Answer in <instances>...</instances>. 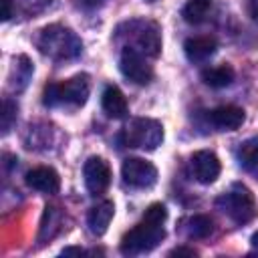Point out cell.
Returning <instances> with one entry per match:
<instances>
[{
  "label": "cell",
  "mask_w": 258,
  "mask_h": 258,
  "mask_svg": "<svg viewBox=\"0 0 258 258\" xmlns=\"http://www.w3.org/2000/svg\"><path fill=\"white\" fill-rule=\"evenodd\" d=\"M238 161H240V165L248 173L258 177V137H250L244 143H240V147H238Z\"/></svg>",
  "instance_id": "17"
},
{
  "label": "cell",
  "mask_w": 258,
  "mask_h": 258,
  "mask_svg": "<svg viewBox=\"0 0 258 258\" xmlns=\"http://www.w3.org/2000/svg\"><path fill=\"white\" fill-rule=\"evenodd\" d=\"M91 91L87 73L75 75L62 83H46L42 91V103L46 107H83Z\"/></svg>",
  "instance_id": "4"
},
{
  "label": "cell",
  "mask_w": 258,
  "mask_h": 258,
  "mask_svg": "<svg viewBox=\"0 0 258 258\" xmlns=\"http://www.w3.org/2000/svg\"><path fill=\"white\" fill-rule=\"evenodd\" d=\"M250 242H252V246H256V248H258V232H254V234H252Z\"/></svg>",
  "instance_id": "30"
},
{
  "label": "cell",
  "mask_w": 258,
  "mask_h": 258,
  "mask_svg": "<svg viewBox=\"0 0 258 258\" xmlns=\"http://www.w3.org/2000/svg\"><path fill=\"white\" fill-rule=\"evenodd\" d=\"M83 175H85V185L93 196H101L111 183V167L103 157L97 155L85 161Z\"/></svg>",
  "instance_id": "10"
},
{
  "label": "cell",
  "mask_w": 258,
  "mask_h": 258,
  "mask_svg": "<svg viewBox=\"0 0 258 258\" xmlns=\"http://www.w3.org/2000/svg\"><path fill=\"white\" fill-rule=\"evenodd\" d=\"M189 169H191V175H194L196 181H200L204 185H210L218 179V175L222 171V165H220V159L214 151L202 149V151H196L189 157Z\"/></svg>",
  "instance_id": "9"
},
{
  "label": "cell",
  "mask_w": 258,
  "mask_h": 258,
  "mask_svg": "<svg viewBox=\"0 0 258 258\" xmlns=\"http://www.w3.org/2000/svg\"><path fill=\"white\" fill-rule=\"evenodd\" d=\"M14 117H16V103H12L10 99H4V105H2V135H6L12 129Z\"/></svg>",
  "instance_id": "24"
},
{
  "label": "cell",
  "mask_w": 258,
  "mask_h": 258,
  "mask_svg": "<svg viewBox=\"0 0 258 258\" xmlns=\"http://www.w3.org/2000/svg\"><path fill=\"white\" fill-rule=\"evenodd\" d=\"M101 107L107 113V117H111V119H123L127 115V111H129L125 95L115 85H107L105 87V91L101 95Z\"/></svg>",
  "instance_id": "15"
},
{
  "label": "cell",
  "mask_w": 258,
  "mask_h": 258,
  "mask_svg": "<svg viewBox=\"0 0 258 258\" xmlns=\"http://www.w3.org/2000/svg\"><path fill=\"white\" fill-rule=\"evenodd\" d=\"M60 254H62V256H71V254H79V256H83V254H87V250H83V248H79V246H69V248H64Z\"/></svg>",
  "instance_id": "29"
},
{
  "label": "cell",
  "mask_w": 258,
  "mask_h": 258,
  "mask_svg": "<svg viewBox=\"0 0 258 258\" xmlns=\"http://www.w3.org/2000/svg\"><path fill=\"white\" fill-rule=\"evenodd\" d=\"M123 181L133 189H147L157 181V169L151 161L141 157H127L121 165Z\"/></svg>",
  "instance_id": "8"
},
{
  "label": "cell",
  "mask_w": 258,
  "mask_h": 258,
  "mask_svg": "<svg viewBox=\"0 0 258 258\" xmlns=\"http://www.w3.org/2000/svg\"><path fill=\"white\" fill-rule=\"evenodd\" d=\"M113 214H115V206L109 200H103L97 206H93L87 214V226H89L91 234L93 236H103L107 232L111 220H113Z\"/></svg>",
  "instance_id": "13"
},
{
  "label": "cell",
  "mask_w": 258,
  "mask_h": 258,
  "mask_svg": "<svg viewBox=\"0 0 258 258\" xmlns=\"http://www.w3.org/2000/svg\"><path fill=\"white\" fill-rule=\"evenodd\" d=\"M244 119H246L244 109L236 105H222L208 113V121L218 131H236L244 123Z\"/></svg>",
  "instance_id": "11"
},
{
  "label": "cell",
  "mask_w": 258,
  "mask_h": 258,
  "mask_svg": "<svg viewBox=\"0 0 258 258\" xmlns=\"http://www.w3.org/2000/svg\"><path fill=\"white\" fill-rule=\"evenodd\" d=\"M169 256H198V252L194 248H185V246H179V248H173L169 252Z\"/></svg>",
  "instance_id": "26"
},
{
  "label": "cell",
  "mask_w": 258,
  "mask_h": 258,
  "mask_svg": "<svg viewBox=\"0 0 258 258\" xmlns=\"http://www.w3.org/2000/svg\"><path fill=\"white\" fill-rule=\"evenodd\" d=\"M119 69L125 79H129L135 85H149L153 79V67L147 62L145 54H141L135 48L123 46L119 56Z\"/></svg>",
  "instance_id": "7"
},
{
  "label": "cell",
  "mask_w": 258,
  "mask_h": 258,
  "mask_svg": "<svg viewBox=\"0 0 258 258\" xmlns=\"http://www.w3.org/2000/svg\"><path fill=\"white\" fill-rule=\"evenodd\" d=\"M246 8H248L250 18L258 24V0H248V2H246Z\"/></svg>",
  "instance_id": "27"
},
{
  "label": "cell",
  "mask_w": 258,
  "mask_h": 258,
  "mask_svg": "<svg viewBox=\"0 0 258 258\" xmlns=\"http://www.w3.org/2000/svg\"><path fill=\"white\" fill-rule=\"evenodd\" d=\"M161 141H163V125L149 117L131 119L119 133V143L123 147H133V149L153 151L161 145Z\"/></svg>",
  "instance_id": "5"
},
{
  "label": "cell",
  "mask_w": 258,
  "mask_h": 258,
  "mask_svg": "<svg viewBox=\"0 0 258 258\" xmlns=\"http://www.w3.org/2000/svg\"><path fill=\"white\" fill-rule=\"evenodd\" d=\"M0 4H2V20L6 22L12 16V0H0Z\"/></svg>",
  "instance_id": "28"
},
{
  "label": "cell",
  "mask_w": 258,
  "mask_h": 258,
  "mask_svg": "<svg viewBox=\"0 0 258 258\" xmlns=\"http://www.w3.org/2000/svg\"><path fill=\"white\" fill-rule=\"evenodd\" d=\"M60 220L62 214L58 212V208L54 206H46L42 220H40V232H38V242H48L56 236V232L60 230Z\"/></svg>",
  "instance_id": "19"
},
{
  "label": "cell",
  "mask_w": 258,
  "mask_h": 258,
  "mask_svg": "<svg viewBox=\"0 0 258 258\" xmlns=\"http://www.w3.org/2000/svg\"><path fill=\"white\" fill-rule=\"evenodd\" d=\"M26 185L42 194H58L60 177L52 167H34L26 173Z\"/></svg>",
  "instance_id": "12"
},
{
  "label": "cell",
  "mask_w": 258,
  "mask_h": 258,
  "mask_svg": "<svg viewBox=\"0 0 258 258\" xmlns=\"http://www.w3.org/2000/svg\"><path fill=\"white\" fill-rule=\"evenodd\" d=\"M218 48L216 38L212 36H191L183 42V52L191 62H206Z\"/></svg>",
  "instance_id": "14"
},
{
  "label": "cell",
  "mask_w": 258,
  "mask_h": 258,
  "mask_svg": "<svg viewBox=\"0 0 258 258\" xmlns=\"http://www.w3.org/2000/svg\"><path fill=\"white\" fill-rule=\"evenodd\" d=\"M218 208L236 224L244 226L258 216V204L254 194L244 183H234L224 196L218 198Z\"/></svg>",
  "instance_id": "6"
},
{
  "label": "cell",
  "mask_w": 258,
  "mask_h": 258,
  "mask_svg": "<svg viewBox=\"0 0 258 258\" xmlns=\"http://www.w3.org/2000/svg\"><path fill=\"white\" fill-rule=\"evenodd\" d=\"M165 220H167V208L163 204H151L145 210L141 222L135 224L121 238V246H119L121 254L139 256L157 248L159 242L165 238V228H163Z\"/></svg>",
  "instance_id": "1"
},
{
  "label": "cell",
  "mask_w": 258,
  "mask_h": 258,
  "mask_svg": "<svg viewBox=\"0 0 258 258\" xmlns=\"http://www.w3.org/2000/svg\"><path fill=\"white\" fill-rule=\"evenodd\" d=\"M117 40L123 46L135 48L145 56H159L161 52V30L153 20H129L115 30Z\"/></svg>",
  "instance_id": "3"
},
{
  "label": "cell",
  "mask_w": 258,
  "mask_h": 258,
  "mask_svg": "<svg viewBox=\"0 0 258 258\" xmlns=\"http://www.w3.org/2000/svg\"><path fill=\"white\" fill-rule=\"evenodd\" d=\"M105 0H77V4L85 10H97L99 6H103Z\"/></svg>",
  "instance_id": "25"
},
{
  "label": "cell",
  "mask_w": 258,
  "mask_h": 258,
  "mask_svg": "<svg viewBox=\"0 0 258 258\" xmlns=\"http://www.w3.org/2000/svg\"><path fill=\"white\" fill-rule=\"evenodd\" d=\"M56 0H16V8L24 16H38L44 10L52 8Z\"/></svg>",
  "instance_id": "23"
},
{
  "label": "cell",
  "mask_w": 258,
  "mask_h": 258,
  "mask_svg": "<svg viewBox=\"0 0 258 258\" xmlns=\"http://www.w3.org/2000/svg\"><path fill=\"white\" fill-rule=\"evenodd\" d=\"M145 2H155V0H145Z\"/></svg>",
  "instance_id": "31"
},
{
  "label": "cell",
  "mask_w": 258,
  "mask_h": 258,
  "mask_svg": "<svg viewBox=\"0 0 258 258\" xmlns=\"http://www.w3.org/2000/svg\"><path fill=\"white\" fill-rule=\"evenodd\" d=\"M50 127L48 125H40V129H38V125H30L28 127V133H26V147H30V149H46L48 147V143H50Z\"/></svg>",
  "instance_id": "22"
},
{
  "label": "cell",
  "mask_w": 258,
  "mask_h": 258,
  "mask_svg": "<svg viewBox=\"0 0 258 258\" xmlns=\"http://www.w3.org/2000/svg\"><path fill=\"white\" fill-rule=\"evenodd\" d=\"M36 48L52 60H73L81 56L83 42L75 30L62 24H48L38 32Z\"/></svg>",
  "instance_id": "2"
},
{
  "label": "cell",
  "mask_w": 258,
  "mask_h": 258,
  "mask_svg": "<svg viewBox=\"0 0 258 258\" xmlns=\"http://www.w3.org/2000/svg\"><path fill=\"white\" fill-rule=\"evenodd\" d=\"M185 232L194 240H204L214 232V220L210 216H206V214H196V216H191L187 220Z\"/></svg>",
  "instance_id": "21"
},
{
  "label": "cell",
  "mask_w": 258,
  "mask_h": 258,
  "mask_svg": "<svg viewBox=\"0 0 258 258\" xmlns=\"http://www.w3.org/2000/svg\"><path fill=\"white\" fill-rule=\"evenodd\" d=\"M32 73H34V67H32L30 58L26 54L16 56L14 58V67H12V75H10V87L14 91H22L28 85Z\"/></svg>",
  "instance_id": "18"
},
{
  "label": "cell",
  "mask_w": 258,
  "mask_h": 258,
  "mask_svg": "<svg viewBox=\"0 0 258 258\" xmlns=\"http://www.w3.org/2000/svg\"><path fill=\"white\" fill-rule=\"evenodd\" d=\"M236 73L230 64H218V67H208L202 71V81L204 85L212 87V89H224L228 85H232Z\"/></svg>",
  "instance_id": "16"
},
{
  "label": "cell",
  "mask_w": 258,
  "mask_h": 258,
  "mask_svg": "<svg viewBox=\"0 0 258 258\" xmlns=\"http://www.w3.org/2000/svg\"><path fill=\"white\" fill-rule=\"evenodd\" d=\"M212 4H214L212 0H187L185 6L181 8V16L189 24H200L208 18Z\"/></svg>",
  "instance_id": "20"
}]
</instances>
